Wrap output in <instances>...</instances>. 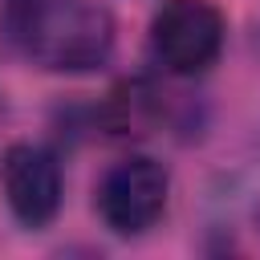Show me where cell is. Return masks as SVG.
Returning <instances> with one entry per match:
<instances>
[{"mask_svg": "<svg viewBox=\"0 0 260 260\" xmlns=\"http://www.w3.org/2000/svg\"><path fill=\"white\" fill-rule=\"evenodd\" d=\"M150 49L167 73L195 77L223 49V12L211 0H167L150 24Z\"/></svg>", "mask_w": 260, "mask_h": 260, "instance_id": "obj_2", "label": "cell"}, {"mask_svg": "<svg viewBox=\"0 0 260 260\" xmlns=\"http://www.w3.org/2000/svg\"><path fill=\"white\" fill-rule=\"evenodd\" d=\"M8 49L53 73H85L110 61L114 20L98 0H4Z\"/></svg>", "mask_w": 260, "mask_h": 260, "instance_id": "obj_1", "label": "cell"}, {"mask_svg": "<svg viewBox=\"0 0 260 260\" xmlns=\"http://www.w3.org/2000/svg\"><path fill=\"white\" fill-rule=\"evenodd\" d=\"M167 167L154 158H122L118 167L106 171L102 187H98V215L106 219L110 232L118 236H138L146 228L158 223V215L167 211Z\"/></svg>", "mask_w": 260, "mask_h": 260, "instance_id": "obj_3", "label": "cell"}, {"mask_svg": "<svg viewBox=\"0 0 260 260\" xmlns=\"http://www.w3.org/2000/svg\"><path fill=\"white\" fill-rule=\"evenodd\" d=\"M4 191L20 223L41 228L61 207V167L45 146L20 142L4 154Z\"/></svg>", "mask_w": 260, "mask_h": 260, "instance_id": "obj_4", "label": "cell"}]
</instances>
